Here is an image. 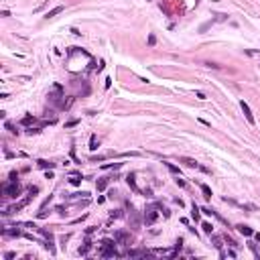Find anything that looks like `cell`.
<instances>
[{
	"mask_svg": "<svg viewBox=\"0 0 260 260\" xmlns=\"http://www.w3.org/2000/svg\"><path fill=\"white\" fill-rule=\"evenodd\" d=\"M2 193H4V197H18V193H21V187H18V183H16V181L4 183V187H2Z\"/></svg>",
	"mask_w": 260,
	"mask_h": 260,
	"instance_id": "6da1fadb",
	"label": "cell"
},
{
	"mask_svg": "<svg viewBox=\"0 0 260 260\" xmlns=\"http://www.w3.org/2000/svg\"><path fill=\"white\" fill-rule=\"evenodd\" d=\"M102 244H104V248L100 250V256H106V258H108V256H120V254L114 250V242L112 240H104Z\"/></svg>",
	"mask_w": 260,
	"mask_h": 260,
	"instance_id": "7a4b0ae2",
	"label": "cell"
},
{
	"mask_svg": "<svg viewBox=\"0 0 260 260\" xmlns=\"http://www.w3.org/2000/svg\"><path fill=\"white\" fill-rule=\"evenodd\" d=\"M31 197H33V195H31ZM31 197H24L23 201H18V203H16V205H12L10 209H6L4 214H16V211H21L23 207H27V205H29V201H31Z\"/></svg>",
	"mask_w": 260,
	"mask_h": 260,
	"instance_id": "3957f363",
	"label": "cell"
},
{
	"mask_svg": "<svg viewBox=\"0 0 260 260\" xmlns=\"http://www.w3.org/2000/svg\"><path fill=\"white\" fill-rule=\"evenodd\" d=\"M157 217H158V214L155 211V207H148L147 214H144V224H147V226L155 224V222H157Z\"/></svg>",
	"mask_w": 260,
	"mask_h": 260,
	"instance_id": "277c9868",
	"label": "cell"
},
{
	"mask_svg": "<svg viewBox=\"0 0 260 260\" xmlns=\"http://www.w3.org/2000/svg\"><path fill=\"white\" fill-rule=\"evenodd\" d=\"M240 108H242V112H244V116H246V120H248L250 124H254L256 120H254V116H252V110H250V106L244 102V100L240 102Z\"/></svg>",
	"mask_w": 260,
	"mask_h": 260,
	"instance_id": "5b68a950",
	"label": "cell"
},
{
	"mask_svg": "<svg viewBox=\"0 0 260 260\" xmlns=\"http://www.w3.org/2000/svg\"><path fill=\"white\" fill-rule=\"evenodd\" d=\"M126 183L130 185V189H132V191L140 193V189H138V185H136V175H134V173H130V175L126 177Z\"/></svg>",
	"mask_w": 260,
	"mask_h": 260,
	"instance_id": "8992f818",
	"label": "cell"
},
{
	"mask_svg": "<svg viewBox=\"0 0 260 260\" xmlns=\"http://www.w3.org/2000/svg\"><path fill=\"white\" fill-rule=\"evenodd\" d=\"M181 163H183V165H187V167H191V169H201V165H199L197 161H193V158L183 157V158H181Z\"/></svg>",
	"mask_w": 260,
	"mask_h": 260,
	"instance_id": "52a82bcc",
	"label": "cell"
},
{
	"mask_svg": "<svg viewBox=\"0 0 260 260\" xmlns=\"http://www.w3.org/2000/svg\"><path fill=\"white\" fill-rule=\"evenodd\" d=\"M238 232H240V234H242V236H254V232H252V228H248V226H244V224H240V226H238Z\"/></svg>",
	"mask_w": 260,
	"mask_h": 260,
	"instance_id": "ba28073f",
	"label": "cell"
},
{
	"mask_svg": "<svg viewBox=\"0 0 260 260\" xmlns=\"http://www.w3.org/2000/svg\"><path fill=\"white\" fill-rule=\"evenodd\" d=\"M108 183H110V179H108V177H104V179H100V181L96 183V187H98V191H104V189L108 187Z\"/></svg>",
	"mask_w": 260,
	"mask_h": 260,
	"instance_id": "9c48e42d",
	"label": "cell"
},
{
	"mask_svg": "<svg viewBox=\"0 0 260 260\" xmlns=\"http://www.w3.org/2000/svg\"><path fill=\"white\" fill-rule=\"evenodd\" d=\"M59 12H63V6H55L53 10H49L47 12V18H53V16H57Z\"/></svg>",
	"mask_w": 260,
	"mask_h": 260,
	"instance_id": "30bf717a",
	"label": "cell"
},
{
	"mask_svg": "<svg viewBox=\"0 0 260 260\" xmlns=\"http://www.w3.org/2000/svg\"><path fill=\"white\" fill-rule=\"evenodd\" d=\"M120 167H122V163H106V165H102L104 171H108V169H120Z\"/></svg>",
	"mask_w": 260,
	"mask_h": 260,
	"instance_id": "8fae6325",
	"label": "cell"
},
{
	"mask_svg": "<svg viewBox=\"0 0 260 260\" xmlns=\"http://www.w3.org/2000/svg\"><path fill=\"white\" fill-rule=\"evenodd\" d=\"M37 165H39L41 169H47V167H49V169H53V167H55V163H49V161H39Z\"/></svg>",
	"mask_w": 260,
	"mask_h": 260,
	"instance_id": "7c38bea8",
	"label": "cell"
},
{
	"mask_svg": "<svg viewBox=\"0 0 260 260\" xmlns=\"http://www.w3.org/2000/svg\"><path fill=\"white\" fill-rule=\"evenodd\" d=\"M201 228H203L205 234H211V232H214V226H211L209 222H203V224H201Z\"/></svg>",
	"mask_w": 260,
	"mask_h": 260,
	"instance_id": "4fadbf2b",
	"label": "cell"
},
{
	"mask_svg": "<svg viewBox=\"0 0 260 260\" xmlns=\"http://www.w3.org/2000/svg\"><path fill=\"white\" fill-rule=\"evenodd\" d=\"M114 238H116V242H128V236H126L124 232H118Z\"/></svg>",
	"mask_w": 260,
	"mask_h": 260,
	"instance_id": "5bb4252c",
	"label": "cell"
},
{
	"mask_svg": "<svg viewBox=\"0 0 260 260\" xmlns=\"http://www.w3.org/2000/svg\"><path fill=\"white\" fill-rule=\"evenodd\" d=\"M165 165H167V169H169L171 173H175V175H179V173H181V171H179V167H175L173 163H165Z\"/></svg>",
	"mask_w": 260,
	"mask_h": 260,
	"instance_id": "9a60e30c",
	"label": "cell"
},
{
	"mask_svg": "<svg viewBox=\"0 0 260 260\" xmlns=\"http://www.w3.org/2000/svg\"><path fill=\"white\" fill-rule=\"evenodd\" d=\"M201 191H203V197H211V189L207 185H201Z\"/></svg>",
	"mask_w": 260,
	"mask_h": 260,
	"instance_id": "2e32d148",
	"label": "cell"
},
{
	"mask_svg": "<svg viewBox=\"0 0 260 260\" xmlns=\"http://www.w3.org/2000/svg\"><path fill=\"white\" fill-rule=\"evenodd\" d=\"M33 122H35V118H33V116H24V118H23V124H24V126L33 124Z\"/></svg>",
	"mask_w": 260,
	"mask_h": 260,
	"instance_id": "e0dca14e",
	"label": "cell"
},
{
	"mask_svg": "<svg viewBox=\"0 0 260 260\" xmlns=\"http://www.w3.org/2000/svg\"><path fill=\"white\" fill-rule=\"evenodd\" d=\"M90 148H91V150H96V148H98V138H96V136H91V140H90Z\"/></svg>",
	"mask_w": 260,
	"mask_h": 260,
	"instance_id": "ac0fdd59",
	"label": "cell"
},
{
	"mask_svg": "<svg viewBox=\"0 0 260 260\" xmlns=\"http://www.w3.org/2000/svg\"><path fill=\"white\" fill-rule=\"evenodd\" d=\"M69 183H71V185H79V183H81V179L75 175V177H71V179H69Z\"/></svg>",
	"mask_w": 260,
	"mask_h": 260,
	"instance_id": "d6986e66",
	"label": "cell"
},
{
	"mask_svg": "<svg viewBox=\"0 0 260 260\" xmlns=\"http://www.w3.org/2000/svg\"><path fill=\"white\" fill-rule=\"evenodd\" d=\"M118 157H140V152H122Z\"/></svg>",
	"mask_w": 260,
	"mask_h": 260,
	"instance_id": "ffe728a7",
	"label": "cell"
},
{
	"mask_svg": "<svg viewBox=\"0 0 260 260\" xmlns=\"http://www.w3.org/2000/svg\"><path fill=\"white\" fill-rule=\"evenodd\" d=\"M209 27H211V23H205V24H201V27H199V33H205V31H207Z\"/></svg>",
	"mask_w": 260,
	"mask_h": 260,
	"instance_id": "44dd1931",
	"label": "cell"
},
{
	"mask_svg": "<svg viewBox=\"0 0 260 260\" xmlns=\"http://www.w3.org/2000/svg\"><path fill=\"white\" fill-rule=\"evenodd\" d=\"M6 128H8V130H10L12 134H18V130H14V126H12L10 122H6Z\"/></svg>",
	"mask_w": 260,
	"mask_h": 260,
	"instance_id": "7402d4cb",
	"label": "cell"
},
{
	"mask_svg": "<svg viewBox=\"0 0 260 260\" xmlns=\"http://www.w3.org/2000/svg\"><path fill=\"white\" fill-rule=\"evenodd\" d=\"M193 217H195V219L199 217V209H197V205H195V203H193Z\"/></svg>",
	"mask_w": 260,
	"mask_h": 260,
	"instance_id": "603a6c76",
	"label": "cell"
},
{
	"mask_svg": "<svg viewBox=\"0 0 260 260\" xmlns=\"http://www.w3.org/2000/svg\"><path fill=\"white\" fill-rule=\"evenodd\" d=\"M214 246H215V248H222V244H219V238H217V236H214Z\"/></svg>",
	"mask_w": 260,
	"mask_h": 260,
	"instance_id": "cb8c5ba5",
	"label": "cell"
},
{
	"mask_svg": "<svg viewBox=\"0 0 260 260\" xmlns=\"http://www.w3.org/2000/svg\"><path fill=\"white\" fill-rule=\"evenodd\" d=\"M16 179H18V173L12 171V173H10V181H16Z\"/></svg>",
	"mask_w": 260,
	"mask_h": 260,
	"instance_id": "d4e9b609",
	"label": "cell"
},
{
	"mask_svg": "<svg viewBox=\"0 0 260 260\" xmlns=\"http://www.w3.org/2000/svg\"><path fill=\"white\" fill-rule=\"evenodd\" d=\"M4 258H6V260H10V258H14V252H6V254H4Z\"/></svg>",
	"mask_w": 260,
	"mask_h": 260,
	"instance_id": "484cf974",
	"label": "cell"
},
{
	"mask_svg": "<svg viewBox=\"0 0 260 260\" xmlns=\"http://www.w3.org/2000/svg\"><path fill=\"white\" fill-rule=\"evenodd\" d=\"M155 43H157V39H155V37L150 35V37H148V45H155Z\"/></svg>",
	"mask_w": 260,
	"mask_h": 260,
	"instance_id": "4316f807",
	"label": "cell"
},
{
	"mask_svg": "<svg viewBox=\"0 0 260 260\" xmlns=\"http://www.w3.org/2000/svg\"><path fill=\"white\" fill-rule=\"evenodd\" d=\"M120 215H122V214H120V209H116V211H112V219H114V217H120Z\"/></svg>",
	"mask_w": 260,
	"mask_h": 260,
	"instance_id": "83f0119b",
	"label": "cell"
},
{
	"mask_svg": "<svg viewBox=\"0 0 260 260\" xmlns=\"http://www.w3.org/2000/svg\"><path fill=\"white\" fill-rule=\"evenodd\" d=\"M175 181H177V185H179V187H185V181H183V179H175Z\"/></svg>",
	"mask_w": 260,
	"mask_h": 260,
	"instance_id": "f1b7e54d",
	"label": "cell"
},
{
	"mask_svg": "<svg viewBox=\"0 0 260 260\" xmlns=\"http://www.w3.org/2000/svg\"><path fill=\"white\" fill-rule=\"evenodd\" d=\"M254 238H256V240L260 242V232H256V234H254Z\"/></svg>",
	"mask_w": 260,
	"mask_h": 260,
	"instance_id": "f546056e",
	"label": "cell"
}]
</instances>
